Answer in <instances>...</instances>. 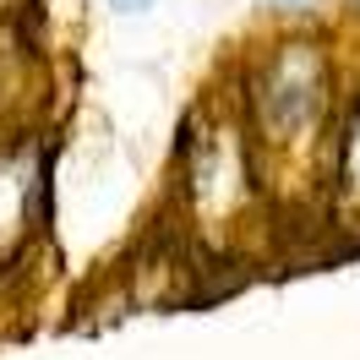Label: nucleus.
<instances>
[{
  "mask_svg": "<svg viewBox=\"0 0 360 360\" xmlns=\"http://www.w3.org/2000/svg\"><path fill=\"white\" fill-rule=\"evenodd\" d=\"M284 6H306V0H284Z\"/></svg>",
  "mask_w": 360,
  "mask_h": 360,
  "instance_id": "nucleus-2",
  "label": "nucleus"
},
{
  "mask_svg": "<svg viewBox=\"0 0 360 360\" xmlns=\"http://www.w3.org/2000/svg\"><path fill=\"white\" fill-rule=\"evenodd\" d=\"M110 6H120V11H142L148 0H110Z\"/></svg>",
  "mask_w": 360,
  "mask_h": 360,
  "instance_id": "nucleus-1",
  "label": "nucleus"
}]
</instances>
